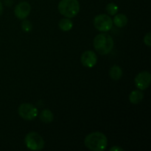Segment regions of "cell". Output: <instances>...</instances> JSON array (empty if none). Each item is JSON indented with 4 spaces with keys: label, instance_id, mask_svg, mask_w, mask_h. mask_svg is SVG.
Returning a JSON list of instances; mask_svg holds the SVG:
<instances>
[{
    "label": "cell",
    "instance_id": "1",
    "mask_svg": "<svg viewBox=\"0 0 151 151\" xmlns=\"http://www.w3.org/2000/svg\"><path fill=\"white\" fill-rule=\"evenodd\" d=\"M84 144L87 148L92 151H103L107 147L108 139L104 134L96 131L86 137Z\"/></svg>",
    "mask_w": 151,
    "mask_h": 151
},
{
    "label": "cell",
    "instance_id": "2",
    "mask_svg": "<svg viewBox=\"0 0 151 151\" xmlns=\"http://www.w3.org/2000/svg\"><path fill=\"white\" fill-rule=\"evenodd\" d=\"M96 51L100 55H108L112 51L114 45V39L108 33H100L95 36L93 41Z\"/></svg>",
    "mask_w": 151,
    "mask_h": 151
},
{
    "label": "cell",
    "instance_id": "3",
    "mask_svg": "<svg viewBox=\"0 0 151 151\" xmlns=\"http://www.w3.org/2000/svg\"><path fill=\"white\" fill-rule=\"evenodd\" d=\"M59 12L65 17L72 19L80 11V4L78 0H61L58 6Z\"/></svg>",
    "mask_w": 151,
    "mask_h": 151
},
{
    "label": "cell",
    "instance_id": "4",
    "mask_svg": "<svg viewBox=\"0 0 151 151\" xmlns=\"http://www.w3.org/2000/svg\"><path fill=\"white\" fill-rule=\"evenodd\" d=\"M27 147L31 150H41L44 147V140L38 133L32 131L28 133L24 139Z\"/></svg>",
    "mask_w": 151,
    "mask_h": 151
},
{
    "label": "cell",
    "instance_id": "5",
    "mask_svg": "<svg viewBox=\"0 0 151 151\" xmlns=\"http://www.w3.org/2000/svg\"><path fill=\"white\" fill-rule=\"evenodd\" d=\"M19 115L27 121H32L38 116V111L37 108L30 103H22L18 109Z\"/></svg>",
    "mask_w": 151,
    "mask_h": 151
},
{
    "label": "cell",
    "instance_id": "6",
    "mask_svg": "<svg viewBox=\"0 0 151 151\" xmlns=\"http://www.w3.org/2000/svg\"><path fill=\"white\" fill-rule=\"evenodd\" d=\"M94 27L100 32H108L113 26V20L110 16L106 14H100L94 19Z\"/></svg>",
    "mask_w": 151,
    "mask_h": 151
},
{
    "label": "cell",
    "instance_id": "7",
    "mask_svg": "<svg viewBox=\"0 0 151 151\" xmlns=\"http://www.w3.org/2000/svg\"><path fill=\"white\" fill-rule=\"evenodd\" d=\"M151 83V75L147 71L139 72L134 79L136 87L141 91L145 90L150 86Z\"/></svg>",
    "mask_w": 151,
    "mask_h": 151
},
{
    "label": "cell",
    "instance_id": "8",
    "mask_svg": "<svg viewBox=\"0 0 151 151\" xmlns=\"http://www.w3.org/2000/svg\"><path fill=\"white\" fill-rule=\"evenodd\" d=\"M81 61L85 67L92 68L97 62V56L94 52L91 50H87L82 54L81 57Z\"/></svg>",
    "mask_w": 151,
    "mask_h": 151
},
{
    "label": "cell",
    "instance_id": "9",
    "mask_svg": "<svg viewBox=\"0 0 151 151\" xmlns=\"http://www.w3.org/2000/svg\"><path fill=\"white\" fill-rule=\"evenodd\" d=\"M31 6L27 1H21L14 9L15 16L19 19H25L29 15Z\"/></svg>",
    "mask_w": 151,
    "mask_h": 151
},
{
    "label": "cell",
    "instance_id": "10",
    "mask_svg": "<svg viewBox=\"0 0 151 151\" xmlns=\"http://www.w3.org/2000/svg\"><path fill=\"white\" fill-rule=\"evenodd\" d=\"M143 98H144V93L139 89L132 91L129 95L130 102L134 105H137L141 103Z\"/></svg>",
    "mask_w": 151,
    "mask_h": 151
},
{
    "label": "cell",
    "instance_id": "11",
    "mask_svg": "<svg viewBox=\"0 0 151 151\" xmlns=\"http://www.w3.org/2000/svg\"><path fill=\"white\" fill-rule=\"evenodd\" d=\"M128 22V17L123 13L116 14L113 19V24H114L115 26L119 28L124 27L126 26Z\"/></svg>",
    "mask_w": 151,
    "mask_h": 151
},
{
    "label": "cell",
    "instance_id": "12",
    "mask_svg": "<svg viewBox=\"0 0 151 151\" xmlns=\"http://www.w3.org/2000/svg\"><path fill=\"white\" fill-rule=\"evenodd\" d=\"M109 76L113 81H119L122 77V70L118 65H114L109 70Z\"/></svg>",
    "mask_w": 151,
    "mask_h": 151
},
{
    "label": "cell",
    "instance_id": "13",
    "mask_svg": "<svg viewBox=\"0 0 151 151\" xmlns=\"http://www.w3.org/2000/svg\"><path fill=\"white\" fill-rule=\"evenodd\" d=\"M40 119L41 122L44 123H51L54 119V115H53L52 112L49 109H44L40 114Z\"/></svg>",
    "mask_w": 151,
    "mask_h": 151
},
{
    "label": "cell",
    "instance_id": "14",
    "mask_svg": "<svg viewBox=\"0 0 151 151\" xmlns=\"http://www.w3.org/2000/svg\"><path fill=\"white\" fill-rule=\"evenodd\" d=\"M58 26L61 30L66 32V31H69L72 29L73 22L69 18H65V19H60L58 23Z\"/></svg>",
    "mask_w": 151,
    "mask_h": 151
},
{
    "label": "cell",
    "instance_id": "15",
    "mask_svg": "<svg viewBox=\"0 0 151 151\" xmlns=\"http://www.w3.org/2000/svg\"><path fill=\"white\" fill-rule=\"evenodd\" d=\"M106 11L109 16H115L118 12V7L115 3L111 2L106 5Z\"/></svg>",
    "mask_w": 151,
    "mask_h": 151
},
{
    "label": "cell",
    "instance_id": "16",
    "mask_svg": "<svg viewBox=\"0 0 151 151\" xmlns=\"http://www.w3.org/2000/svg\"><path fill=\"white\" fill-rule=\"evenodd\" d=\"M22 29L26 32H30L32 29V23L28 20H24L22 23Z\"/></svg>",
    "mask_w": 151,
    "mask_h": 151
},
{
    "label": "cell",
    "instance_id": "17",
    "mask_svg": "<svg viewBox=\"0 0 151 151\" xmlns=\"http://www.w3.org/2000/svg\"><path fill=\"white\" fill-rule=\"evenodd\" d=\"M144 43L147 47H151V33L150 32H147L144 37Z\"/></svg>",
    "mask_w": 151,
    "mask_h": 151
},
{
    "label": "cell",
    "instance_id": "18",
    "mask_svg": "<svg viewBox=\"0 0 151 151\" xmlns=\"http://www.w3.org/2000/svg\"><path fill=\"white\" fill-rule=\"evenodd\" d=\"M111 151H123L124 149L122 147H119V146H113L110 148Z\"/></svg>",
    "mask_w": 151,
    "mask_h": 151
},
{
    "label": "cell",
    "instance_id": "19",
    "mask_svg": "<svg viewBox=\"0 0 151 151\" xmlns=\"http://www.w3.org/2000/svg\"><path fill=\"white\" fill-rule=\"evenodd\" d=\"M3 13V5H2V3L0 1V16H1Z\"/></svg>",
    "mask_w": 151,
    "mask_h": 151
}]
</instances>
